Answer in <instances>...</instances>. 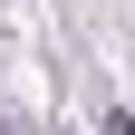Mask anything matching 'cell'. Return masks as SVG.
Segmentation results:
<instances>
[{"label":"cell","instance_id":"6da1fadb","mask_svg":"<svg viewBox=\"0 0 135 135\" xmlns=\"http://www.w3.org/2000/svg\"><path fill=\"white\" fill-rule=\"evenodd\" d=\"M106 135H135V116H126V106H106Z\"/></svg>","mask_w":135,"mask_h":135}]
</instances>
